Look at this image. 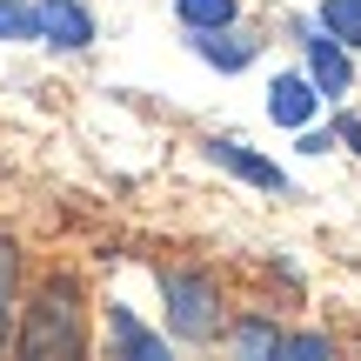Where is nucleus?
<instances>
[{"instance_id":"obj_1","label":"nucleus","mask_w":361,"mask_h":361,"mask_svg":"<svg viewBox=\"0 0 361 361\" xmlns=\"http://www.w3.org/2000/svg\"><path fill=\"white\" fill-rule=\"evenodd\" d=\"M20 361H74L87 355V308H80V281L74 274H47L27 301V322L13 335Z\"/></svg>"},{"instance_id":"obj_2","label":"nucleus","mask_w":361,"mask_h":361,"mask_svg":"<svg viewBox=\"0 0 361 361\" xmlns=\"http://www.w3.org/2000/svg\"><path fill=\"white\" fill-rule=\"evenodd\" d=\"M161 308H168L174 341H214L221 335V295L194 268H161Z\"/></svg>"},{"instance_id":"obj_3","label":"nucleus","mask_w":361,"mask_h":361,"mask_svg":"<svg viewBox=\"0 0 361 361\" xmlns=\"http://www.w3.org/2000/svg\"><path fill=\"white\" fill-rule=\"evenodd\" d=\"M301 47H308V74H314V87H322L328 101H341V94L355 87V61H348L355 47H341V40L328 34L322 20H314V27H301Z\"/></svg>"},{"instance_id":"obj_4","label":"nucleus","mask_w":361,"mask_h":361,"mask_svg":"<svg viewBox=\"0 0 361 361\" xmlns=\"http://www.w3.org/2000/svg\"><path fill=\"white\" fill-rule=\"evenodd\" d=\"M328 94L314 87V74H274V87H268V121L274 128H308L314 121V107H322Z\"/></svg>"},{"instance_id":"obj_5","label":"nucleus","mask_w":361,"mask_h":361,"mask_svg":"<svg viewBox=\"0 0 361 361\" xmlns=\"http://www.w3.org/2000/svg\"><path fill=\"white\" fill-rule=\"evenodd\" d=\"M207 161L228 168L234 180H247V188H261V194H288V174L274 168L268 154H255L247 141H207Z\"/></svg>"},{"instance_id":"obj_6","label":"nucleus","mask_w":361,"mask_h":361,"mask_svg":"<svg viewBox=\"0 0 361 361\" xmlns=\"http://www.w3.org/2000/svg\"><path fill=\"white\" fill-rule=\"evenodd\" d=\"M40 40L47 47H67V54L94 47V13L80 0H40Z\"/></svg>"},{"instance_id":"obj_7","label":"nucleus","mask_w":361,"mask_h":361,"mask_svg":"<svg viewBox=\"0 0 361 361\" xmlns=\"http://www.w3.org/2000/svg\"><path fill=\"white\" fill-rule=\"evenodd\" d=\"M188 47L201 54L207 67H221V74H241V67H247V61L261 54V40L234 34V27H214V34H188Z\"/></svg>"},{"instance_id":"obj_8","label":"nucleus","mask_w":361,"mask_h":361,"mask_svg":"<svg viewBox=\"0 0 361 361\" xmlns=\"http://www.w3.org/2000/svg\"><path fill=\"white\" fill-rule=\"evenodd\" d=\"M107 341H114V355H121V361H161V355H168V341L147 335V328L134 322L128 308H107Z\"/></svg>"},{"instance_id":"obj_9","label":"nucleus","mask_w":361,"mask_h":361,"mask_svg":"<svg viewBox=\"0 0 361 361\" xmlns=\"http://www.w3.org/2000/svg\"><path fill=\"white\" fill-rule=\"evenodd\" d=\"M234 13H241V0H174V20L188 27V34H214V27H234Z\"/></svg>"},{"instance_id":"obj_10","label":"nucleus","mask_w":361,"mask_h":361,"mask_svg":"<svg viewBox=\"0 0 361 361\" xmlns=\"http://www.w3.org/2000/svg\"><path fill=\"white\" fill-rule=\"evenodd\" d=\"M314 20H322L341 47L361 54V0H322V7H314Z\"/></svg>"},{"instance_id":"obj_11","label":"nucleus","mask_w":361,"mask_h":361,"mask_svg":"<svg viewBox=\"0 0 361 361\" xmlns=\"http://www.w3.org/2000/svg\"><path fill=\"white\" fill-rule=\"evenodd\" d=\"M0 40H40V0H0Z\"/></svg>"},{"instance_id":"obj_12","label":"nucleus","mask_w":361,"mask_h":361,"mask_svg":"<svg viewBox=\"0 0 361 361\" xmlns=\"http://www.w3.org/2000/svg\"><path fill=\"white\" fill-rule=\"evenodd\" d=\"M13 274H20V247L0 234V348H7V314H13Z\"/></svg>"},{"instance_id":"obj_13","label":"nucleus","mask_w":361,"mask_h":361,"mask_svg":"<svg viewBox=\"0 0 361 361\" xmlns=\"http://www.w3.org/2000/svg\"><path fill=\"white\" fill-rule=\"evenodd\" d=\"M234 348L241 355H281V328H268V322H234Z\"/></svg>"},{"instance_id":"obj_14","label":"nucleus","mask_w":361,"mask_h":361,"mask_svg":"<svg viewBox=\"0 0 361 361\" xmlns=\"http://www.w3.org/2000/svg\"><path fill=\"white\" fill-rule=\"evenodd\" d=\"M281 355H335L328 335H281Z\"/></svg>"},{"instance_id":"obj_15","label":"nucleus","mask_w":361,"mask_h":361,"mask_svg":"<svg viewBox=\"0 0 361 361\" xmlns=\"http://www.w3.org/2000/svg\"><path fill=\"white\" fill-rule=\"evenodd\" d=\"M335 141H348L355 154H361V121H355V114H341V121H335Z\"/></svg>"}]
</instances>
